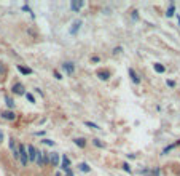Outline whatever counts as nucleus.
<instances>
[{"instance_id":"obj_16","label":"nucleus","mask_w":180,"mask_h":176,"mask_svg":"<svg viewBox=\"0 0 180 176\" xmlns=\"http://www.w3.org/2000/svg\"><path fill=\"white\" fill-rule=\"evenodd\" d=\"M80 26H81V21H75V23H73V28L70 29V32H72V34H75V32H77V29H80Z\"/></svg>"},{"instance_id":"obj_4","label":"nucleus","mask_w":180,"mask_h":176,"mask_svg":"<svg viewBox=\"0 0 180 176\" xmlns=\"http://www.w3.org/2000/svg\"><path fill=\"white\" fill-rule=\"evenodd\" d=\"M59 160H61V157H59L58 152L50 154V163H51L53 167H59Z\"/></svg>"},{"instance_id":"obj_6","label":"nucleus","mask_w":180,"mask_h":176,"mask_svg":"<svg viewBox=\"0 0 180 176\" xmlns=\"http://www.w3.org/2000/svg\"><path fill=\"white\" fill-rule=\"evenodd\" d=\"M13 93H15V94H26V91H24V85L22 83H15V85H13Z\"/></svg>"},{"instance_id":"obj_2","label":"nucleus","mask_w":180,"mask_h":176,"mask_svg":"<svg viewBox=\"0 0 180 176\" xmlns=\"http://www.w3.org/2000/svg\"><path fill=\"white\" fill-rule=\"evenodd\" d=\"M27 151V157H29V162H35V155H37V149L32 146V144H27L26 147Z\"/></svg>"},{"instance_id":"obj_17","label":"nucleus","mask_w":180,"mask_h":176,"mask_svg":"<svg viewBox=\"0 0 180 176\" xmlns=\"http://www.w3.org/2000/svg\"><path fill=\"white\" fill-rule=\"evenodd\" d=\"M45 165H50V154L48 152H43V167Z\"/></svg>"},{"instance_id":"obj_15","label":"nucleus","mask_w":180,"mask_h":176,"mask_svg":"<svg viewBox=\"0 0 180 176\" xmlns=\"http://www.w3.org/2000/svg\"><path fill=\"white\" fill-rule=\"evenodd\" d=\"M78 168H80L83 173H89V171H91V168H89L86 163H80V165H78Z\"/></svg>"},{"instance_id":"obj_5","label":"nucleus","mask_w":180,"mask_h":176,"mask_svg":"<svg viewBox=\"0 0 180 176\" xmlns=\"http://www.w3.org/2000/svg\"><path fill=\"white\" fill-rule=\"evenodd\" d=\"M2 118L13 122V120H16V114L13 112V111H3V112H2Z\"/></svg>"},{"instance_id":"obj_8","label":"nucleus","mask_w":180,"mask_h":176,"mask_svg":"<svg viewBox=\"0 0 180 176\" xmlns=\"http://www.w3.org/2000/svg\"><path fill=\"white\" fill-rule=\"evenodd\" d=\"M35 163L38 167H43V151H37V155H35Z\"/></svg>"},{"instance_id":"obj_11","label":"nucleus","mask_w":180,"mask_h":176,"mask_svg":"<svg viewBox=\"0 0 180 176\" xmlns=\"http://www.w3.org/2000/svg\"><path fill=\"white\" fill-rule=\"evenodd\" d=\"M18 71H19L21 74H24V75H29V74H32V71L29 69V67H24V66H18Z\"/></svg>"},{"instance_id":"obj_10","label":"nucleus","mask_w":180,"mask_h":176,"mask_svg":"<svg viewBox=\"0 0 180 176\" xmlns=\"http://www.w3.org/2000/svg\"><path fill=\"white\" fill-rule=\"evenodd\" d=\"M81 7H83V2H77V0H73V2L70 3V8H72L73 11H80Z\"/></svg>"},{"instance_id":"obj_9","label":"nucleus","mask_w":180,"mask_h":176,"mask_svg":"<svg viewBox=\"0 0 180 176\" xmlns=\"http://www.w3.org/2000/svg\"><path fill=\"white\" fill-rule=\"evenodd\" d=\"M61 168H62L64 171L70 168V158H69L67 155H64V157H62V165H61Z\"/></svg>"},{"instance_id":"obj_22","label":"nucleus","mask_w":180,"mask_h":176,"mask_svg":"<svg viewBox=\"0 0 180 176\" xmlns=\"http://www.w3.org/2000/svg\"><path fill=\"white\" fill-rule=\"evenodd\" d=\"M92 143H94V146H97V147H104V144H102V143H101L99 139H94Z\"/></svg>"},{"instance_id":"obj_18","label":"nucleus","mask_w":180,"mask_h":176,"mask_svg":"<svg viewBox=\"0 0 180 176\" xmlns=\"http://www.w3.org/2000/svg\"><path fill=\"white\" fill-rule=\"evenodd\" d=\"M99 77H101L102 80H108V77H110V72H108V71H105V72H99Z\"/></svg>"},{"instance_id":"obj_12","label":"nucleus","mask_w":180,"mask_h":176,"mask_svg":"<svg viewBox=\"0 0 180 176\" xmlns=\"http://www.w3.org/2000/svg\"><path fill=\"white\" fill-rule=\"evenodd\" d=\"M153 67H155V71H156V72H158V74H163V72H164V71H166V67H164V66H163V64H159V63H156V64H155V66H153Z\"/></svg>"},{"instance_id":"obj_26","label":"nucleus","mask_w":180,"mask_h":176,"mask_svg":"<svg viewBox=\"0 0 180 176\" xmlns=\"http://www.w3.org/2000/svg\"><path fill=\"white\" fill-rule=\"evenodd\" d=\"M54 77H56L58 80H61V78H62V77H61V74H59L58 71H54Z\"/></svg>"},{"instance_id":"obj_25","label":"nucleus","mask_w":180,"mask_h":176,"mask_svg":"<svg viewBox=\"0 0 180 176\" xmlns=\"http://www.w3.org/2000/svg\"><path fill=\"white\" fill-rule=\"evenodd\" d=\"M64 173H65L64 176H73V173H72V170H70V168H69V170H65Z\"/></svg>"},{"instance_id":"obj_7","label":"nucleus","mask_w":180,"mask_h":176,"mask_svg":"<svg viewBox=\"0 0 180 176\" xmlns=\"http://www.w3.org/2000/svg\"><path fill=\"white\" fill-rule=\"evenodd\" d=\"M128 72H129V77L132 78V82H134L135 85H139V83H140V78H139V75H137V72H135L134 69H129Z\"/></svg>"},{"instance_id":"obj_23","label":"nucleus","mask_w":180,"mask_h":176,"mask_svg":"<svg viewBox=\"0 0 180 176\" xmlns=\"http://www.w3.org/2000/svg\"><path fill=\"white\" fill-rule=\"evenodd\" d=\"M123 170H124V171H129V173H131V167H129L128 163H124V165H123Z\"/></svg>"},{"instance_id":"obj_20","label":"nucleus","mask_w":180,"mask_h":176,"mask_svg":"<svg viewBox=\"0 0 180 176\" xmlns=\"http://www.w3.org/2000/svg\"><path fill=\"white\" fill-rule=\"evenodd\" d=\"M26 98L29 99L31 103H35V98H34V94H31V93H26Z\"/></svg>"},{"instance_id":"obj_24","label":"nucleus","mask_w":180,"mask_h":176,"mask_svg":"<svg viewBox=\"0 0 180 176\" xmlns=\"http://www.w3.org/2000/svg\"><path fill=\"white\" fill-rule=\"evenodd\" d=\"M43 143L48 144V146H54V141H51V139H43Z\"/></svg>"},{"instance_id":"obj_1","label":"nucleus","mask_w":180,"mask_h":176,"mask_svg":"<svg viewBox=\"0 0 180 176\" xmlns=\"http://www.w3.org/2000/svg\"><path fill=\"white\" fill-rule=\"evenodd\" d=\"M18 149H19V160H21V165H22V167H27V163H29V157H27L26 146H24V144H19Z\"/></svg>"},{"instance_id":"obj_29","label":"nucleus","mask_w":180,"mask_h":176,"mask_svg":"<svg viewBox=\"0 0 180 176\" xmlns=\"http://www.w3.org/2000/svg\"><path fill=\"white\" fill-rule=\"evenodd\" d=\"M2 141H3V133L0 131V143H2Z\"/></svg>"},{"instance_id":"obj_13","label":"nucleus","mask_w":180,"mask_h":176,"mask_svg":"<svg viewBox=\"0 0 180 176\" xmlns=\"http://www.w3.org/2000/svg\"><path fill=\"white\" fill-rule=\"evenodd\" d=\"M75 144H77L78 147H85V146H86V139H85V138H77V139H75Z\"/></svg>"},{"instance_id":"obj_3","label":"nucleus","mask_w":180,"mask_h":176,"mask_svg":"<svg viewBox=\"0 0 180 176\" xmlns=\"http://www.w3.org/2000/svg\"><path fill=\"white\" fill-rule=\"evenodd\" d=\"M62 69L65 71V74L72 75V74L75 72V66H73V63H72V61H65V63L62 64Z\"/></svg>"},{"instance_id":"obj_21","label":"nucleus","mask_w":180,"mask_h":176,"mask_svg":"<svg viewBox=\"0 0 180 176\" xmlns=\"http://www.w3.org/2000/svg\"><path fill=\"white\" fill-rule=\"evenodd\" d=\"M5 101H7V104H8L10 109H11V107H15V103H13V99H11V98H7Z\"/></svg>"},{"instance_id":"obj_19","label":"nucleus","mask_w":180,"mask_h":176,"mask_svg":"<svg viewBox=\"0 0 180 176\" xmlns=\"http://www.w3.org/2000/svg\"><path fill=\"white\" fill-rule=\"evenodd\" d=\"M85 123H86V127H91V128H94V130H101L97 125H96V123H91V122H85Z\"/></svg>"},{"instance_id":"obj_27","label":"nucleus","mask_w":180,"mask_h":176,"mask_svg":"<svg viewBox=\"0 0 180 176\" xmlns=\"http://www.w3.org/2000/svg\"><path fill=\"white\" fill-rule=\"evenodd\" d=\"M113 53H115V55H116V53H121V47H118V48H115V50H113Z\"/></svg>"},{"instance_id":"obj_14","label":"nucleus","mask_w":180,"mask_h":176,"mask_svg":"<svg viewBox=\"0 0 180 176\" xmlns=\"http://www.w3.org/2000/svg\"><path fill=\"white\" fill-rule=\"evenodd\" d=\"M174 11H175V7H174V3H171V7H169V10L166 11V16L168 18H171V16H174Z\"/></svg>"},{"instance_id":"obj_28","label":"nucleus","mask_w":180,"mask_h":176,"mask_svg":"<svg viewBox=\"0 0 180 176\" xmlns=\"http://www.w3.org/2000/svg\"><path fill=\"white\" fill-rule=\"evenodd\" d=\"M168 85H169V87H174V85H175V83H174V82H172V80H168Z\"/></svg>"}]
</instances>
